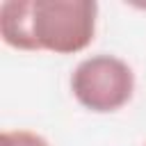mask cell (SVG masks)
<instances>
[{"label":"cell","mask_w":146,"mask_h":146,"mask_svg":"<svg viewBox=\"0 0 146 146\" xmlns=\"http://www.w3.org/2000/svg\"><path fill=\"white\" fill-rule=\"evenodd\" d=\"M96 18L94 0H5L0 36L16 50L75 55L94 41Z\"/></svg>","instance_id":"obj_1"},{"label":"cell","mask_w":146,"mask_h":146,"mask_svg":"<svg viewBox=\"0 0 146 146\" xmlns=\"http://www.w3.org/2000/svg\"><path fill=\"white\" fill-rule=\"evenodd\" d=\"M71 91L84 110L110 114L130 103L135 94V73L128 62L116 55H91L73 68Z\"/></svg>","instance_id":"obj_2"},{"label":"cell","mask_w":146,"mask_h":146,"mask_svg":"<svg viewBox=\"0 0 146 146\" xmlns=\"http://www.w3.org/2000/svg\"><path fill=\"white\" fill-rule=\"evenodd\" d=\"M0 146H50V144L32 130H5L0 135Z\"/></svg>","instance_id":"obj_3"}]
</instances>
